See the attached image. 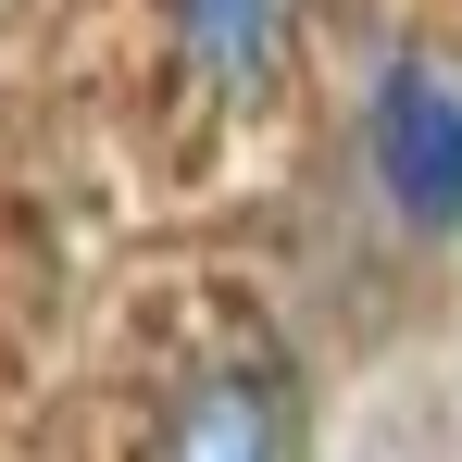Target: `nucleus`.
Returning a JSON list of instances; mask_svg holds the SVG:
<instances>
[{"label": "nucleus", "instance_id": "2", "mask_svg": "<svg viewBox=\"0 0 462 462\" xmlns=\"http://www.w3.org/2000/svg\"><path fill=\"white\" fill-rule=\"evenodd\" d=\"M288 450H300V375L263 363V350L188 375L162 438H151V462H288Z\"/></svg>", "mask_w": 462, "mask_h": 462}, {"label": "nucleus", "instance_id": "3", "mask_svg": "<svg viewBox=\"0 0 462 462\" xmlns=\"http://www.w3.org/2000/svg\"><path fill=\"white\" fill-rule=\"evenodd\" d=\"M175 51L213 100H275V76L300 63V0H175Z\"/></svg>", "mask_w": 462, "mask_h": 462}, {"label": "nucleus", "instance_id": "1", "mask_svg": "<svg viewBox=\"0 0 462 462\" xmlns=\"http://www.w3.org/2000/svg\"><path fill=\"white\" fill-rule=\"evenodd\" d=\"M375 188L412 237L462 226V88L438 63H387L375 88Z\"/></svg>", "mask_w": 462, "mask_h": 462}]
</instances>
